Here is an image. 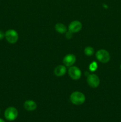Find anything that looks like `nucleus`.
<instances>
[{
	"label": "nucleus",
	"instance_id": "nucleus-1",
	"mask_svg": "<svg viewBox=\"0 0 121 122\" xmlns=\"http://www.w3.org/2000/svg\"><path fill=\"white\" fill-rule=\"evenodd\" d=\"M70 101L73 104L81 105L85 102V97L83 93L79 91H75L72 92L70 96Z\"/></svg>",
	"mask_w": 121,
	"mask_h": 122
},
{
	"label": "nucleus",
	"instance_id": "nucleus-2",
	"mask_svg": "<svg viewBox=\"0 0 121 122\" xmlns=\"http://www.w3.org/2000/svg\"><path fill=\"white\" fill-rule=\"evenodd\" d=\"M97 59L102 63H106L109 61L110 58V54L107 51L103 49L98 50L96 54Z\"/></svg>",
	"mask_w": 121,
	"mask_h": 122
},
{
	"label": "nucleus",
	"instance_id": "nucleus-3",
	"mask_svg": "<svg viewBox=\"0 0 121 122\" xmlns=\"http://www.w3.org/2000/svg\"><path fill=\"white\" fill-rule=\"evenodd\" d=\"M4 116L8 121H13L15 120L18 116V111L15 107H9L5 110Z\"/></svg>",
	"mask_w": 121,
	"mask_h": 122
},
{
	"label": "nucleus",
	"instance_id": "nucleus-4",
	"mask_svg": "<svg viewBox=\"0 0 121 122\" xmlns=\"http://www.w3.org/2000/svg\"><path fill=\"white\" fill-rule=\"evenodd\" d=\"M5 38L8 42L10 44H15L19 39V35L15 30L9 29L5 33Z\"/></svg>",
	"mask_w": 121,
	"mask_h": 122
},
{
	"label": "nucleus",
	"instance_id": "nucleus-5",
	"mask_svg": "<svg viewBox=\"0 0 121 122\" xmlns=\"http://www.w3.org/2000/svg\"><path fill=\"white\" fill-rule=\"evenodd\" d=\"M87 81L90 87L93 88H96L100 84V79L98 76L95 74L89 75L87 76Z\"/></svg>",
	"mask_w": 121,
	"mask_h": 122
},
{
	"label": "nucleus",
	"instance_id": "nucleus-6",
	"mask_svg": "<svg viewBox=\"0 0 121 122\" xmlns=\"http://www.w3.org/2000/svg\"><path fill=\"white\" fill-rule=\"evenodd\" d=\"M68 74L73 80H78L81 76L80 69L75 66H71L68 70Z\"/></svg>",
	"mask_w": 121,
	"mask_h": 122
},
{
	"label": "nucleus",
	"instance_id": "nucleus-7",
	"mask_svg": "<svg viewBox=\"0 0 121 122\" xmlns=\"http://www.w3.org/2000/svg\"><path fill=\"white\" fill-rule=\"evenodd\" d=\"M82 28V24L80 21L75 20L70 24L68 27L69 30L72 33H77L81 30Z\"/></svg>",
	"mask_w": 121,
	"mask_h": 122
},
{
	"label": "nucleus",
	"instance_id": "nucleus-8",
	"mask_svg": "<svg viewBox=\"0 0 121 122\" xmlns=\"http://www.w3.org/2000/svg\"><path fill=\"white\" fill-rule=\"evenodd\" d=\"M76 57L74 54H70L64 57L63 59V63L64 65L67 67H71L75 63Z\"/></svg>",
	"mask_w": 121,
	"mask_h": 122
},
{
	"label": "nucleus",
	"instance_id": "nucleus-9",
	"mask_svg": "<svg viewBox=\"0 0 121 122\" xmlns=\"http://www.w3.org/2000/svg\"><path fill=\"white\" fill-rule=\"evenodd\" d=\"M24 107L26 110L32 112V111H34L36 109L37 104L34 101L27 100V101H25V102L24 103Z\"/></svg>",
	"mask_w": 121,
	"mask_h": 122
},
{
	"label": "nucleus",
	"instance_id": "nucleus-10",
	"mask_svg": "<svg viewBox=\"0 0 121 122\" xmlns=\"http://www.w3.org/2000/svg\"><path fill=\"white\" fill-rule=\"evenodd\" d=\"M66 69L65 67V66L63 65H59L54 70V73L55 75L58 77H60V76H63L65 73H66Z\"/></svg>",
	"mask_w": 121,
	"mask_h": 122
},
{
	"label": "nucleus",
	"instance_id": "nucleus-11",
	"mask_svg": "<svg viewBox=\"0 0 121 122\" xmlns=\"http://www.w3.org/2000/svg\"><path fill=\"white\" fill-rule=\"evenodd\" d=\"M55 30L58 32L59 33H65L66 32L67 30V28H66V26L64 25V24L60 23H58L55 26Z\"/></svg>",
	"mask_w": 121,
	"mask_h": 122
},
{
	"label": "nucleus",
	"instance_id": "nucleus-12",
	"mask_svg": "<svg viewBox=\"0 0 121 122\" xmlns=\"http://www.w3.org/2000/svg\"><path fill=\"white\" fill-rule=\"evenodd\" d=\"M94 50L91 46H87L84 49V54L87 56H91L93 55Z\"/></svg>",
	"mask_w": 121,
	"mask_h": 122
},
{
	"label": "nucleus",
	"instance_id": "nucleus-13",
	"mask_svg": "<svg viewBox=\"0 0 121 122\" xmlns=\"http://www.w3.org/2000/svg\"><path fill=\"white\" fill-rule=\"evenodd\" d=\"M97 69V64L96 62H93L92 63H91V64H90L89 69H90L91 71H94Z\"/></svg>",
	"mask_w": 121,
	"mask_h": 122
},
{
	"label": "nucleus",
	"instance_id": "nucleus-14",
	"mask_svg": "<svg viewBox=\"0 0 121 122\" xmlns=\"http://www.w3.org/2000/svg\"><path fill=\"white\" fill-rule=\"evenodd\" d=\"M72 36H73V33H72V32H71V31L69 30L68 32H66V33H65V36H66V38H67V39H71Z\"/></svg>",
	"mask_w": 121,
	"mask_h": 122
},
{
	"label": "nucleus",
	"instance_id": "nucleus-15",
	"mask_svg": "<svg viewBox=\"0 0 121 122\" xmlns=\"http://www.w3.org/2000/svg\"><path fill=\"white\" fill-rule=\"evenodd\" d=\"M5 37V33L2 30H0V40L3 39Z\"/></svg>",
	"mask_w": 121,
	"mask_h": 122
},
{
	"label": "nucleus",
	"instance_id": "nucleus-16",
	"mask_svg": "<svg viewBox=\"0 0 121 122\" xmlns=\"http://www.w3.org/2000/svg\"><path fill=\"white\" fill-rule=\"evenodd\" d=\"M0 122H5L4 121V120H3V119H0Z\"/></svg>",
	"mask_w": 121,
	"mask_h": 122
},
{
	"label": "nucleus",
	"instance_id": "nucleus-17",
	"mask_svg": "<svg viewBox=\"0 0 121 122\" xmlns=\"http://www.w3.org/2000/svg\"><path fill=\"white\" fill-rule=\"evenodd\" d=\"M120 69H121V66H120Z\"/></svg>",
	"mask_w": 121,
	"mask_h": 122
},
{
	"label": "nucleus",
	"instance_id": "nucleus-18",
	"mask_svg": "<svg viewBox=\"0 0 121 122\" xmlns=\"http://www.w3.org/2000/svg\"><path fill=\"white\" fill-rule=\"evenodd\" d=\"M0 112H1V110H0Z\"/></svg>",
	"mask_w": 121,
	"mask_h": 122
}]
</instances>
